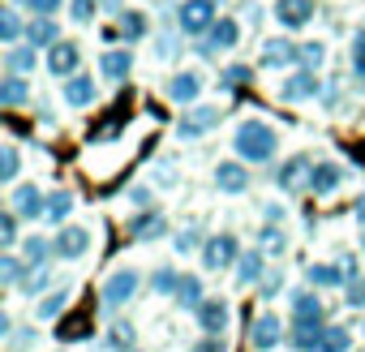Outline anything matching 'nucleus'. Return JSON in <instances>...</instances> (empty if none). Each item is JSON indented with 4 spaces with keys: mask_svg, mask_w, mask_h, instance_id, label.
Returning <instances> with one entry per match:
<instances>
[{
    "mask_svg": "<svg viewBox=\"0 0 365 352\" xmlns=\"http://www.w3.org/2000/svg\"><path fill=\"white\" fill-rule=\"evenodd\" d=\"M232 150L241 155V163H271L275 150H279V133L262 120V116H250L237 125L232 133Z\"/></svg>",
    "mask_w": 365,
    "mask_h": 352,
    "instance_id": "obj_1",
    "label": "nucleus"
},
{
    "mask_svg": "<svg viewBox=\"0 0 365 352\" xmlns=\"http://www.w3.org/2000/svg\"><path fill=\"white\" fill-rule=\"evenodd\" d=\"M138 288H142V275H138L133 266H116V271L103 279V288H99V301H103V309L112 314V309L129 305V301L138 296Z\"/></svg>",
    "mask_w": 365,
    "mask_h": 352,
    "instance_id": "obj_2",
    "label": "nucleus"
},
{
    "mask_svg": "<svg viewBox=\"0 0 365 352\" xmlns=\"http://www.w3.org/2000/svg\"><path fill=\"white\" fill-rule=\"evenodd\" d=\"M211 26H215V0H180L176 5V31L180 35L198 39V35H211Z\"/></svg>",
    "mask_w": 365,
    "mask_h": 352,
    "instance_id": "obj_3",
    "label": "nucleus"
},
{
    "mask_svg": "<svg viewBox=\"0 0 365 352\" xmlns=\"http://www.w3.org/2000/svg\"><path fill=\"white\" fill-rule=\"evenodd\" d=\"M232 262H241V245L232 232H220V237H207L202 245V266L207 271H228Z\"/></svg>",
    "mask_w": 365,
    "mask_h": 352,
    "instance_id": "obj_4",
    "label": "nucleus"
},
{
    "mask_svg": "<svg viewBox=\"0 0 365 352\" xmlns=\"http://www.w3.org/2000/svg\"><path fill=\"white\" fill-rule=\"evenodd\" d=\"M56 258H65V262H78V258H86V249H91V228H82V224H65L61 232H56Z\"/></svg>",
    "mask_w": 365,
    "mask_h": 352,
    "instance_id": "obj_5",
    "label": "nucleus"
},
{
    "mask_svg": "<svg viewBox=\"0 0 365 352\" xmlns=\"http://www.w3.org/2000/svg\"><path fill=\"white\" fill-rule=\"evenodd\" d=\"M275 22L284 31H301L314 22V0H275Z\"/></svg>",
    "mask_w": 365,
    "mask_h": 352,
    "instance_id": "obj_6",
    "label": "nucleus"
},
{
    "mask_svg": "<svg viewBox=\"0 0 365 352\" xmlns=\"http://www.w3.org/2000/svg\"><path fill=\"white\" fill-rule=\"evenodd\" d=\"M228 322H232V305H228V301H220V296L202 301V309H198V326H202V335H224Z\"/></svg>",
    "mask_w": 365,
    "mask_h": 352,
    "instance_id": "obj_7",
    "label": "nucleus"
},
{
    "mask_svg": "<svg viewBox=\"0 0 365 352\" xmlns=\"http://www.w3.org/2000/svg\"><path fill=\"white\" fill-rule=\"evenodd\" d=\"M220 125V108H190L185 116H180V125H176V133L180 138H202V133H211Z\"/></svg>",
    "mask_w": 365,
    "mask_h": 352,
    "instance_id": "obj_8",
    "label": "nucleus"
},
{
    "mask_svg": "<svg viewBox=\"0 0 365 352\" xmlns=\"http://www.w3.org/2000/svg\"><path fill=\"white\" fill-rule=\"evenodd\" d=\"M78 65H82V48H78V43L61 39V43H52V48H48V73L73 78V69H78Z\"/></svg>",
    "mask_w": 365,
    "mask_h": 352,
    "instance_id": "obj_9",
    "label": "nucleus"
},
{
    "mask_svg": "<svg viewBox=\"0 0 365 352\" xmlns=\"http://www.w3.org/2000/svg\"><path fill=\"white\" fill-rule=\"evenodd\" d=\"M279 339H284V326H279L275 314H258V318L250 322V343H254L258 352H271Z\"/></svg>",
    "mask_w": 365,
    "mask_h": 352,
    "instance_id": "obj_10",
    "label": "nucleus"
},
{
    "mask_svg": "<svg viewBox=\"0 0 365 352\" xmlns=\"http://www.w3.org/2000/svg\"><path fill=\"white\" fill-rule=\"evenodd\" d=\"M339 185H344V167H339V163H331V159L314 163V172H309V194L327 198V194H335Z\"/></svg>",
    "mask_w": 365,
    "mask_h": 352,
    "instance_id": "obj_11",
    "label": "nucleus"
},
{
    "mask_svg": "<svg viewBox=\"0 0 365 352\" xmlns=\"http://www.w3.org/2000/svg\"><path fill=\"white\" fill-rule=\"evenodd\" d=\"M172 103H198V95H202V73L198 69H185V73H176L172 82H168V90H163Z\"/></svg>",
    "mask_w": 365,
    "mask_h": 352,
    "instance_id": "obj_12",
    "label": "nucleus"
},
{
    "mask_svg": "<svg viewBox=\"0 0 365 352\" xmlns=\"http://www.w3.org/2000/svg\"><path fill=\"white\" fill-rule=\"evenodd\" d=\"M314 95H318L314 69H301V73L284 78V86H279V99H284V103H305V99H314Z\"/></svg>",
    "mask_w": 365,
    "mask_h": 352,
    "instance_id": "obj_13",
    "label": "nucleus"
},
{
    "mask_svg": "<svg viewBox=\"0 0 365 352\" xmlns=\"http://www.w3.org/2000/svg\"><path fill=\"white\" fill-rule=\"evenodd\" d=\"M215 185H220V194H245V190H250V172H245V163L224 159V163L215 167Z\"/></svg>",
    "mask_w": 365,
    "mask_h": 352,
    "instance_id": "obj_14",
    "label": "nucleus"
},
{
    "mask_svg": "<svg viewBox=\"0 0 365 352\" xmlns=\"http://www.w3.org/2000/svg\"><path fill=\"white\" fill-rule=\"evenodd\" d=\"M292 61H301V48L297 43H288V39H267L262 43V69H284Z\"/></svg>",
    "mask_w": 365,
    "mask_h": 352,
    "instance_id": "obj_15",
    "label": "nucleus"
},
{
    "mask_svg": "<svg viewBox=\"0 0 365 352\" xmlns=\"http://www.w3.org/2000/svg\"><path fill=\"white\" fill-rule=\"evenodd\" d=\"M43 207H48V198L39 194V185H18L14 190V211L22 219H43Z\"/></svg>",
    "mask_w": 365,
    "mask_h": 352,
    "instance_id": "obj_16",
    "label": "nucleus"
},
{
    "mask_svg": "<svg viewBox=\"0 0 365 352\" xmlns=\"http://www.w3.org/2000/svg\"><path fill=\"white\" fill-rule=\"evenodd\" d=\"M309 172H314V163L305 159V155H292L284 167H279V190H309Z\"/></svg>",
    "mask_w": 365,
    "mask_h": 352,
    "instance_id": "obj_17",
    "label": "nucleus"
},
{
    "mask_svg": "<svg viewBox=\"0 0 365 352\" xmlns=\"http://www.w3.org/2000/svg\"><path fill=\"white\" fill-rule=\"evenodd\" d=\"M237 39H241V26H237L232 18H220V22L211 26V35H207V48H211V52H232Z\"/></svg>",
    "mask_w": 365,
    "mask_h": 352,
    "instance_id": "obj_18",
    "label": "nucleus"
},
{
    "mask_svg": "<svg viewBox=\"0 0 365 352\" xmlns=\"http://www.w3.org/2000/svg\"><path fill=\"white\" fill-rule=\"evenodd\" d=\"M95 95H99V90H95V82H91L86 73H73V78L65 82V103H69V108H91Z\"/></svg>",
    "mask_w": 365,
    "mask_h": 352,
    "instance_id": "obj_19",
    "label": "nucleus"
},
{
    "mask_svg": "<svg viewBox=\"0 0 365 352\" xmlns=\"http://www.w3.org/2000/svg\"><path fill=\"white\" fill-rule=\"evenodd\" d=\"M305 279H309L314 288H344V284H348V271L335 266V262H314V266L305 271Z\"/></svg>",
    "mask_w": 365,
    "mask_h": 352,
    "instance_id": "obj_20",
    "label": "nucleus"
},
{
    "mask_svg": "<svg viewBox=\"0 0 365 352\" xmlns=\"http://www.w3.org/2000/svg\"><path fill=\"white\" fill-rule=\"evenodd\" d=\"M292 322H322L327 318V309H322V301L314 296V292H292Z\"/></svg>",
    "mask_w": 365,
    "mask_h": 352,
    "instance_id": "obj_21",
    "label": "nucleus"
},
{
    "mask_svg": "<svg viewBox=\"0 0 365 352\" xmlns=\"http://www.w3.org/2000/svg\"><path fill=\"white\" fill-rule=\"evenodd\" d=\"M202 301H207V296H202V279H198V275H180V288H176V305H180V309H194V314H198V309H202Z\"/></svg>",
    "mask_w": 365,
    "mask_h": 352,
    "instance_id": "obj_22",
    "label": "nucleus"
},
{
    "mask_svg": "<svg viewBox=\"0 0 365 352\" xmlns=\"http://www.w3.org/2000/svg\"><path fill=\"white\" fill-rule=\"evenodd\" d=\"M99 69H103V78H108V82H125V78H129V69H133V56L112 48V52H103Z\"/></svg>",
    "mask_w": 365,
    "mask_h": 352,
    "instance_id": "obj_23",
    "label": "nucleus"
},
{
    "mask_svg": "<svg viewBox=\"0 0 365 352\" xmlns=\"http://www.w3.org/2000/svg\"><path fill=\"white\" fill-rule=\"evenodd\" d=\"M69 215H73V194H69V190H56V194L48 198V207H43V219H48V224H65Z\"/></svg>",
    "mask_w": 365,
    "mask_h": 352,
    "instance_id": "obj_24",
    "label": "nucleus"
},
{
    "mask_svg": "<svg viewBox=\"0 0 365 352\" xmlns=\"http://www.w3.org/2000/svg\"><path fill=\"white\" fill-rule=\"evenodd\" d=\"M258 279H262V249H250V254H241V262H237V284L250 288V284H258Z\"/></svg>",
    "mask_w": 365,
    "mask_h": 352,
    "instance_id": "obj_25",
    "label": "nucleus"
},
{
    "mask_svg": "<svg viewBox=\"0 0 365 352\" xmlns=\"http://www.w3.org/2000/svg\"><path fill=\"white\" fill-rule=\"evenodd\" d=\"M348 348H352V331L348 326H327L314 352H348Z\"/></svg>",
    "mask_w": 365,
    "mask_h": 352,
    "instance_id": "obj_26",
    "label": "nucleus"
},
{
    "mask_svg": "<svg viewBox=\"0 0 365 352\" xmlns=\"http://www.w3.org/2000/svg\"><path fill=\"white\" fill-rule=\"evenodd\" d=\"M129 232H133L138 241H155V237H163V232H168V224H163V215H142V219H133V224H129Z\"/></svg>",
    "mask_w": 365,
    "mask_h": 352,
    "instance_id": "obj_27",
    "label": "nucleus"
},
{
    "mask_svg": "<svg viewBox=\"0 0 365 352\" xmlns=\"http://www.w3.org/2000/svg\"><path fill=\"white\" fill-rule=\"evenodd\" d=\"M0 99H5V108H22V103L31 99V90H26V78H22V73H18V78L9 73V78H5V90H0Z\"/></svg>",
    "mask_w": 365,
    "mask_h": 352,
    "instance_id": "obj_28",
    "label": "nucleus"
},
{
    "mask_svg": "<svg viewBox=\"0 0 365 352\" xmlns=\"http://www.w3.org/2000/svg\"><path fill=\"white\" fill-rule=\"evenodd\" d=\"M176 288H180V275H176L172 266H159V271L150 275V292H159V296H176Z\"/></svg>",
    "mask_w": 365,
    "mask_h": 352,
    "instance_id": "obj_29",
    "label": "nucleus"
},
{
    "mask_svg": "<svg viewBox=\"0 0 365 352\" xmlns=\"http://www.w3.org/2000/svg\"><path fill=\"white\" fill-rule=\"evenodd\" d=\"M65 305H69V288H61V292H52V296H43L35 314H39L43 322H52V318H61V314H65Z\"/></svg>",
    "mask_w": 365,
    "mask_h": 352,
    "instance_id": "obj_30",
    "label": "nucleus"
},
{
    "mask_svg": "<svg viewBox=\"0 0 365 352\" xmlns=\"http://www.w3.org/2000/svg\"><path fill=\"white\" fill-rule=\"evenodd\" d=\"M18 172H22V155H18V146H5V150H0V181L14 185Z\"/></svg>",
    "mask_w": 365,
    "mask_h": 352,
    "instance_id": "obj_31",
    "label": "nucleus"
},
{
    "mask_svg": "<svg viewBox=\"0 0 365 352\" xmlns=\"http://www.w3.org/2000/svg\"><path fill=\"white\" fill-rule=\"evenodd\" d=\"M22 254H26V262H31V266H43V262H48V254H56V245H48L43 237H31V241L22 245Z\"/></svg>",
    "mask_w": 365,
    "mask_h": 352,
    "instance_id": "obj_32",
    "label": "nucleus"
},
{
    "mask_svg": "<svg viewBox=\"0 0 365 352\" xmlns=\"http://www.w3.org/2000/svg\"><path fill=\"white\" fill-rule=\"evenodd\" d=\"M31 43H61V31H56V22H48V18H39L35 26H31Z\"/></svg>",
    "mask_w": 365,
    "mask_h": 352,
    "instance_id": "obj_33",
    "label": "nucleus"
},
{
    "mask_svg": "<svg viewBox=\"0 0 365 352\" xmlns=\"http://www.w3.org/2000/svg\"><path fill=\"white\" fill-rule=\"evenodd\" d=\"M348 61H352V73L365 82V26L352 35V56H348Z\"/></svg>",
    "mask_w": 365,
    "mask_h": 352,
    "instance_id": "obj_34",
    "label": "nucleus"
},
{
    "mask_svg": "<svg viewBox=\"0 0 365 352\" xmlns=\"http://www.w3.org/2000/svg\"><path fill=\"white\" fill-rule=\"evenodd\" d=\"M0 18H5V22H0V39H5V48H14V39L22 35V18H18L14 9H5Z\"/></svg>",
    "mask_w": 365,
    "mask_h": 352,
    "instance_id": "obj_35",
    "label": "nucleus"
},
{
    "mask_svg": "<svg viewBox=\"0 0 365 352\" xmlns=\"http://www.w3.org/2000/svg\"><path fill=\"white\" fill-rule=\"evenodd\" d=\"M95 9H99V0H69V14H73V22H78V26L95 22Z\"/></svg>",
    "mask_w": 365,
    "mask_h": 352,
    "instance_id": "obj_36",
    "label": "nucleus"
},
{
    "mask_svg": "<svg viewBox=\"0 0 365 352\" xmlns=\"http://www.w3.org/2000/svg\"><path fill=\"white\" fill-rule=\"evenodd\" d=\"M120 35H125V39H142V35H146L142 14H133V9H129V14H120Z\"/></svg>",
    "mask_w": 365,
    "mask_h": 352,
    "instance_id": "obj_37",
    "label": "nucleus"
},
{
    "mask_svg": "<svg viewBox=\"0 0 365 352\" xmlns=\"http://www.w3.org/2000/svg\"><path fill=\"white\" fill-rule=\"evenodd\" d=\"M0 241H5V249H14V241H18V211L0 215Z\"/></svg>",
    "mask_w": 365,
    "mask_h": 352,
    "instance_id": "obj_38",
    "label": "nucleus"
},
{
    "mask_svg": "<svg viewBox=\"0 0 365 352\" xmlns=\"http://www.w3.org/2000/svg\"><path fill=\"white\" fill-rule=\"evenodd\" d=\"M262 249H271V254H284V249H288V237H284L275 224H267V228H262Z\"/></svg>",
    "mask_w": 365,
    "mask_h": 352,
    "instance_id": "obj_39",
    "label": "nucleus"
},
{
    "mask_svg": "<svg viewBox=\"0 0 365 352\" xmlns=\"http://www.w3.org/2000/svg\"><path fill=\"white\" fill-rule=\"evenodd\" d=\"M108 343H112L116 352H129V348H133V331H129L125 322H116V326L108 331Z\"/></svg>",
    "mask_w": 365,
    "mask_h": 352,
    "instance_id": "obj_40",
    "label": "nucleus"
},
{
    "mask_svg": "<svg viewBox=\"0 0 365 352\" xmlns=\"http://www.w3.org/2000/svg\"><path fill=\"white\" fill-rule=\"evenodd\" d=\"M301 61H305V69H318V65H327V48L322 43H305L301 48Z\"/></svg>",
    "mask_w": 365,
    "mask_h": 352,
    "instance_id": "obj_41",
    "label": "nucleus"
},
{
    "mask_svg": "<svg viewBox=\"0 0 365 352\" xmlns=\"http://www.w3.org/2000/svg\"><path fill=\"white\" fill-rule=\"evenodd\" d=\"M31 65H35V48H14V52H9V69L26 73Z\"/></svg>",
    "mask_w": 365,
    "mask_h": 352,
    "instance_id": "obj_42",
    "label": "nucleus"
},
{
    "mask_svg": "<svg viewBox=\"0 0 365 352\" xmlns=\"http://www.w3.org/2000/svg\"><path fill=\"white\" fill-rule=\"evenodd\" d=\"M22 275H26V262H18L14 254H5V288H9V284H26Z\"/></svg>",
    "mask_w": 365,
    "mask_h": 352,
    "instance_id": "obj_43",
    "label": "nucleus"
},
{
    "mask_svg": "<svg viewBox=\"0 0 365 352\" xmlns=\"http://www.w3.org/2000/svg\"><path fill=\"white\" fill-rule=\"evenodd\" d=\"M172 249H176V254H194V249H198V232H194V228L176 232V237H172Z\"/></svg>",
    "mask_w": 365,
    "mask_h": 352,
    "instance_id": "obj_44",
    "label": "nucleus"
},
{
    "mask_svg": "<svg viewBox=\"0 0 365 352\" xmlns=\"http://www.w3.org/2000/svg\"><path fill=\"white\" fill-rule=\"evenodd\" d=\"M348 305L352 309H365V279H352L348 284Z\"/></svg>",
    "mask_w": 365,
    "mask_h": 352,
    "instance_id": "obj_45",
    "label": "nucleus"
},
{
    "mask_svg": "<svg viewBox=\"0 0 365 352\" xmlns=\"http://www.w3.org/2000/svg\"><path fill=\"white\" fill-rule=\"evenodd\" d=\"M26 5H31V9H35L39 18H52V14H56V9L65 5V0H26Z\"/></svg>",
    "mask_w": 365,
    "mask_h": 352,
    "instance_id": "obj_46",
    "label": "nucleus"
},
{
    "mask_svg": "<svg viewBox=\"0 0 365 352\" xmlns=\"http://www.w3.org/2000/svg\"><path fill=\"white\" fill-rule=\"evenodd\" d=\"M48 279H52V275H48V266H35V275H31V279H26V284H22V288H26V292H31V296H35V292H39V288H43V284H48Z\"/></svg>",
    "mask_w": 365,
    "mask_h": 352,
    "instance_id": "obj_47",
    "label": "nucleus"
},
{
    "mask_svg": "<svg viewBox=\"0 0 365 352\" xmlns=\"http://www.w3.org/2000/svg\"><path fill=\"white\" fill-rule=\"evenodd\" d=\"M194 352H228V348H224V339H220V335H207V339H198V343H194Z\"/></svg>",
    "mask_w": 365,
    "mask_h": 352,
    "instance_id": "obj_48",
    "label": "nucleus"
},
{
    "mask_svg": "<svg viewBox=\"0 0 365 352\" xmlns=\"http://www.w3.org/2000/svg\"><path fill=\"white\" fill-rule=\"evenodd\" d=\"M352 219L365 228V190H361V198H356V207H352Z\"/></svg>",
    "mask_w": 365,
    "mask_h": 352,
    "instance_id": "obj_49",
    "label": "nucleus"
},
{
    "mask_svg": "<svg viewBox=\"0 0 365 352\" xmlns=\"http://www.w3.org/2000/svg\"><path fill=\"white\" fill-rule=\"evenodd\" d=\"M275 288H279V275H271V279L262 284V296H275Z\"/></svg>",
    "mask_w": 365,
    "mask_h": 352,
    "instance_id": "obj_50",
    "label": "nucleus"
},
{
    "mask_svg": "<svg viewBox=\"0 0 365 352\" xmlns=\"http://www.w3.org/2000/svg\"><path fill=\"white\" fill-rule=\"evenodd\" d=\"M361 249H365V237H361Z\"/></svg>",
    "mask_w": 365,
    "mask_h": 352,
    "instance_id": "obj_51",
    "label": "nucleus"
},
{
    "mask_svg": "<svg viewBox=\"0 0 365 352\" xmlns=\"http://www.w3.org/2000/svg\"><path fill=\"white\" fill-rule=\"evenodd\" d=\"M129 352H138V348H129Z\"/></svg>",
    "mask_w": 365,
    "mask_h": 352,
    "instance_id": "obj_52",
    "label": "nucleus"
}]
</instances>
